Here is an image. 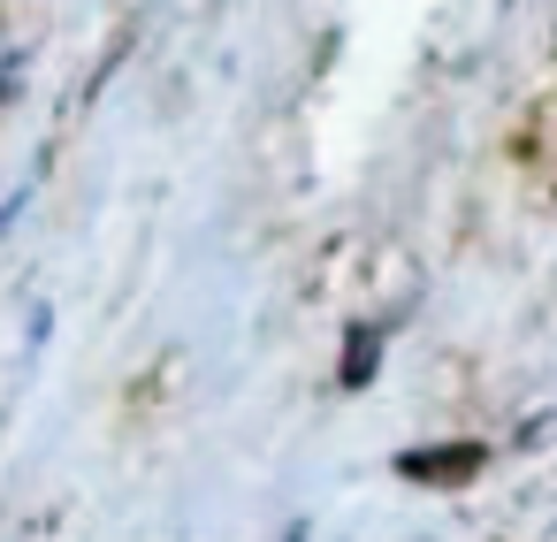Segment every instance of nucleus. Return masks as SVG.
Listing matches in <instances>:
<instances>
[{
  "label": "nucleus",
  "instance_id": "f257e3e1",
  "mask_svg": "<svg viewBox=\"0 0 557 542\" xmlns=\"http://www.w3.org/2000/svg\"><path fill=\"white\" fill-rule=\"evenodd\" d=\"M481 458H488L481 443H443V451H405L397 473H405V481H473Z\"/></svg>",
  "mask_w": 557,
  "mask_h": 542
},
{
  "label": "nucleus",
  "instance_id": "f03ea898",
  "mask_svg": "<svg viewBox=\"0 0 557 542\" xmlns=\"http://www.w3.org/2000/svg\"><path fill=\"white\" fill-rule=\"evenodd\" d=\"M374 359H382V336L359 321L351 336H344V390H367V374H374Z\"/></svg>",
  "mask_w": 557,
  "mask_h": 542
}]
</instances>
